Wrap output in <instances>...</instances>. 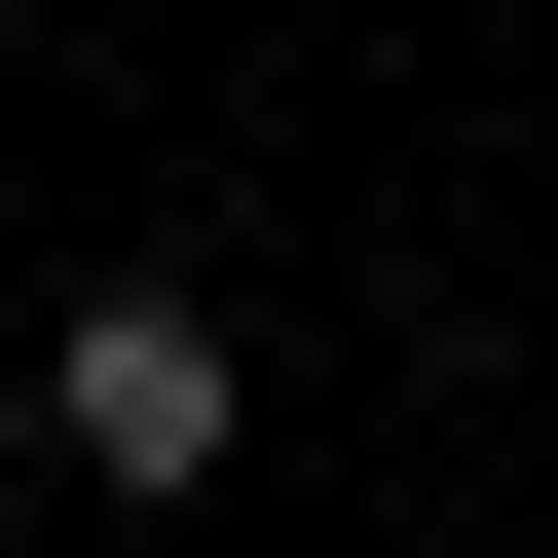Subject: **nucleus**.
Returning <instances> with one entry per match:
<instances>
[{
  "mask_svg": "<svg viewBox=\"0 0 558 558\" xmlns=\"http://www.w3.org/2000/svg\"><path fill=\"white\" fill-rule=\"evenodd\" d=\"M38 447H75L112 521H186V484L260 447V373H223V299H75V336H38Z\"/></svg>",
  "mask_w": 558,
  "mask_h": 558,
  "instance_id": "1",
  "label": "nucleus"
},
{
  "mask_svg": "<svg viewBox=\"0 0 558 558\" xmlns=\"http://www.w3.org/2000/svg\"><path fill=\"white\" fill-rule=\"evenodd\" d=\"M0 38H38V0H0Z\"/></svg>",
  "mask_w": 558,
  "mask_h": 558,
  "instance_id": "2",
  "label": "nucleus"
}]
</instances>
